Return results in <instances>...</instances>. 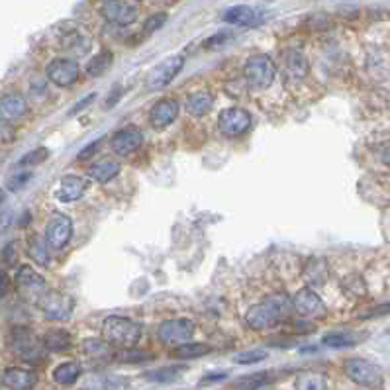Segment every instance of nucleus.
<instances>
[{
	"label": "nucleus",
	"mask_w": 390,
	"mask_h": 390,
	"mask_svg": "<svg viewBox=\"0 0 390 390\" xmlns=\"http://www.w3.org/2000/svg\"><path fill=\"white\" fill-rule=\"evenodd\" d=\"M94 98H96V94H88L85 101L77 102V104H75V106H73V108L69 110V116H75L77 112H81V110H85L86 106H88V104H93Z\"/></svg>",
	"instance_id": "nucleus-44"
},
{
	"label": "nucleus",
	"mask_w": 390,
	"mask_h": 390,
	"mask_svg": "<svg viewBox=\"0 0 390 390\" xmlns=\"http://www.w3.org/2000/svg\"><path fill=\"white\" fill-rule=\"evenodd\" d=\"M179 116V102L173 98H163L153 104V108L149 110V122L155 130H163L167 125H171Z\"/></svg>",
	"instance_id": "nucleus-17"
},
{
	"label": "nucleus",
	"mask_w": 390,
	"mask_h": 390,
	"mask_svg": "<svg viewBox=\"0 0 390 390\" xmlns=\"http://www.w3.org/2000/svg\"><path fill=\"white\" fill-rule=\"evenodd\" d=\"M16 290L18 294L30 302V304H38V300L41 298V294L47 290L46 279L39 273H36L31 267L24 265L20 267V271L16 274Z\"/></svg>",
	"instance_id": "nucleus-7"
},
{
	"label": "nucleus",
	"mask_w": 390,
	"mask_h": 390,
	"mask_svg": "<svg viewBox=\"0 0 390 390\" xmlns=\"http://www.w3.org/2000/svg\"><path fill=\"white\" fill-rule=\"evenodd\" d=\"M329 274L328 261L324 257H310L306 261L304 271H302V279L310 287V289H320L326 284Z\"/></svg>",
	"instance_id": "nucleus-20"
},
{
	"label": "nucleus",
	"mask_w": 390,
	"mask_h": 390,
	"mask_svg": "<svg viewBox=\"0 0 390 390\" xmlns=\"http://www.w3.org/2000/svg\"><path fill=\"white\" fill-rule=\"evenodd\" d=\"M28 114V102L22 94H4L0 96V118L6 122H14Z\"/></svg>",
	"instance_id": "nucleus-21"
},
{
	"label": "nucleus",
	"mask_w": 390,
	"mask_h": 390,
	"mask_svg": "<svg viewBox=\"0 0 390 390\" xmlns=\"http://www.w3.org/2000/svg\"><path fill=\"white\" fill-rule=\"evenodd\" d=\"M8 222H10V214H4V216L0 218V232H4V230H6Z\"/></svg>",
	"instance_id": "nucleus-47"
},
{
	"label": "nucleus",
	"mask_w": 390,
	"mask_h": 390,
	"mask_svg": "<svg viewBox=\"0 0 390 390\" xmlns=\"http://www.w3.org/2000/svg\"><path fill=\"white\" fill-rule=\"evenodd\" d=\"M222 20L234 26H243V28H251V26H259L263 22V12L259 8L247 6V4H237V6L227 8L222 14Z\"/></svg>",
	"instance_id": "nucleus-16"
},
{
	"label": "nucleus",
	"mask_w": 390,
	"mask_h": 390,
	"mask_svg": "<svg viewBox=\"0 0 390 390\" xmlns=\"http://www.w3.org/2000/svg\"><path fill=\"white\" fill-rule=\"evenodd\" d=\"M297 390H328V379L316 371H306L298 375Z\"/></svg>",
	"instance_id": "nucleus-29"
},
{
	"label": "nucleus",
	"mask_w": 390,
	"mask_h": 390,
	"mask_svg": "<svg viewBox=\"0 0 390 390\" xmlns=\"http://www.w3.org/2000/svg\"><path fill=\"white\" fill-rule=\"evenodd\" d=\"M267 383H271V373H255V375L242 376L235 383V390H259Z\"/></svg>",
	"instance_id": "nucleus-33"
},
{
	"label": "nucleus",
	"mask_w": 390,
	"mask_h": 390,
	"mask_svg": "<svg viewBox=\"0 0 390 390\" xmlns=\"http://www.w3.org/2000/svg\"><path fill=\"white\" fill-rule=\"evenodd\" d=\"M86 187H88V180L85 177H78V175H67L59 180V185L55 188V198L63 204H69L78 200L81 196L85 195Z\"/></svg>",
	"instance_id": "nucleus-15"
},
{
	"label": "nucleus",
	"mask_w": 390,
	"mask_h": 390,
	"mask_svg": "<svg viewBox=\"0 0 390 390\" xmlns=\"http://www.w3.org/2000/svg\"><path fill=\"white\" fill-rule=\"evenodd\" d=\"M345 375L349 376L353 383L367 389H379L383 383V369L373 361L361 359V357L345 361Z\"/></svg>",
	"instance_id": "nucleus-4"
},
{
	"label": "nucleus",
	"mask_w": 390,
	"mask_h": 390,
	"mask_svg": "<svg viewBox=\"0 0 390 390\" xmlns=\"http://www.w3.org/2000/svg\"><path fill=\"white\" fill-rule=\"evenodd\" d=\"M167 12H157V14L149 16L148 20L143 22V34L145 36H151V34H155L159 28H163L165 22H167Z\"/></svg>",
	"instance_id": "nucleus-36"
},
{
	"label": "nucleus",
	"mask_w": 390,
	"mask_h": 390,
	"mask_svg": "<svg viewBox=\"0 0 390 390\" xmlns=\"http://www.w3.org/2000/svg\"><path fill=\"white\" fill-rule=\"evenodd\" d=\"M284 67L289 71L290 77L294 78H304L308 75V61H306V57L297 49H290L284 53Z\"/></svg>",
	"instance_id": "nucleus-25"
},
{
	"label": "nucleus",
	"mask_w": 390,
	"mask_h": 390,
	"mask_svg": "<svg viewBox=\"0 0 390 390\" xmlns=\"http://www.w3.org/2000/svg\"><path fill=\"white\" fill-rule=\"evenodd\" d=\"M47 78L55 83L57 86H71L77 83L78 75H81V67L75 59L69 57H57L47 65Z\"/></svg>",
	"instance_id": "nucleus-12"
},
{
	"label": "nucleus",
	"mask_w": 390,
	"mask_h": 390,
	"mask_svg": "<svg viewBox=\"0 0 390 390\" xmlns=\"http://www.w3.org/2000/svg\"><path fill=\"white\" fill-rule=\"evenodd\" d=\"M28 255L41 267H47L49 261H51V257H49V245L38 234H34L28 240Z\"/></svg>",
	"instance_id": "nucleus-28"
},
{
	"label": "nucleus",
	"mask_w": 390,
	"mask_h": 390,
	"mask_svg": "<svg viewBox=\"0 0 390 390\" xmlns=\"http://www.w3.org/2000/svg\"><path fill=\"white\" fill-rule=\"evenodd\" d=\"M185 67V57L183 55H171L163 61L159 63L157 67L149 71L148 78H145V86L148 91H159V88H165V86L171 83L173 78L179 75L180 71Z\"/></svg>",
	"instance_id": "nucleus-8"
},
{
	"label": "nucleus",
	"mask_w": 390,
	"mask_h": 390,
	"mask_svg": "<svg viewBox=\"0 0 390 390\" xmlns=\"http://www.w3.org/2000/svg\"><path fill=\"white\" fill-rule=\"evenodd\" d=\"M220 132L226 133L230 138L242 135L251 128V114L243 108H226L218 118Z\"/></svg>",
	"instance_id": "nucleus-14"
},
{
	"label": "nucleus",
	"mask_w": 390,
	"mask_h": 390,
	"mask_svg": "<svg viewBox=\"0 0 390 390\" xmlns=\"http://www.w3.org/2000/svg\"><path fill=\"white\" fill-rule=\"evenodd\" d=\"M2 384L8 390H31L38 384V375L30 369L10 367L2 373Z\"/></svg>",
	"instance_id": "nucleus-19"
},
{
	"label": "nucleus",
	"mask_w": 390,
	"mask_h": 390,
	"mask_svg": "<svg viewBox=\"0 0 390 390\" xmlns=\"http://www.w3.org/2000/svg\"><path fill=\"white\" fill-rule=\"evenodd\" d=\"M102 337L108 345L132 349L141 339V326L125 316H108L102 322Z\"/></svg>",
	"instance_id": "nucleus-2"
},
{
	"label": "nucleus",
	"mask_w": 390,
	"mask_h": 390,
	"mask_svg": "<svg viewBox=\"0 0 390 390\" xmlns=\"http://www.w3.org/2000/svg\"><path fill=\"white\" fill-rule=\"evenodd\" d=\"M10 345H12L16 355L22 361H28V363H38V361L46 357V347L41 344V339L34 336V332H30V329H14Z\"/></svg>",
	"instance_id": "nucleus-6"
},
{
	"label": "nucleus",
	"mask_w": 390,
	"mask_h": 390,
	"mask_svg": "<svg viewBox=\"0 0 390 390\" xmlns=\"http://www.w3.org/2000/svg\"><path fill=\"white\" fill-rule=\"evenodd\" d=\"M292 302L287 294H273L263 302L251 306L245 312V322L251 329H271L290 318Z\"/></svg>",
	"instance_id": "nucleus-1"
},
{
	"label": "nucleus",
	"mask_w": 390,
	"mask_h": 390,
	"mask_svg": "<svg viewBox=\"0 0 390 390\" xmlns=\"http://www.w3.org/2000/svg\"><path fill=\"white\" fill-rule=\"evenodd\" d=\"M8 290H10V279L4 271H0V298L6 297Z\"/></svg>",
	"instance_id": "nucleus-45"
},
{
	"label": "nucleus",
	"mask_w": 390,
	"mask_h": 390,
	"mask_svg": "<svg viewBox=\"0 0 390 390\" xmlns=\"http://www.w3.org/2000/svg\"><path fill=\"white\" fill-rule=\"evenodd\" d=\"M183 371L185 367H161V369H153V371H148V373H143V379L145 381H151V383H173V381H177L180 375H183Z\"/></svg>",
	"instance_id": "nucleus-31"
},
{
	"label": "nucleus",
	"mask_w": 390,
	"mask_h": 390,
	"mask_svg": "<svg viewBox=\"0 0 390 390\" xmlns=\"http://www.w3.org/2000/svg\"><path fill=\"white\" fill-rule=\"evenodd\" d=\"M230 38H232V34H230V31H222V34H216V36H212L208 41H204V47H206V49H214V47L224 46V43H226Z\"/></svg>",
	"instance_id": "nucleus-41"
},
{
	"label": "nucleus",
	"mask_w": 390,
	"mask_h": 390,
	"mask_svg": "<svg viewBox=\"0 0 390 390\" xmlns=\"http://www.w3.org/2000/svg\"><path fill=\"white\" fill-rule=\"evenodd\" d=\"M4 200H6V193H4V190L0 188V204L4 202Z\"/></svg>",
	"instance_id": "nucleus-48"
},
{
	"label": "nucleus",
	"mask_w": 390,
	"mask_h": 390,
	"mask_svg": "<svg viewBox=\"0 0 390 390\" xmlns=\"http://www.w3.org/2000/svg\"><path fill=\"white\" fill-rule=\"evenodd\" d=\"M16 140L14 125L0 118V148H8Z\"/></svg>",
	"instance_id": "nucleus-40"
},
{
	"label": "nucleus",
	"mask_w": 390,
	"mask_h": 390,
	"mask_svg": "<svg viewBox=\"0 0 390 390\" xmlns=\"http://www.w3.org/2000/svg\"><path fill=\"white\" fill-rule=\"evenodd\" d=\"M31 179L30 173H22V175H16L14 179H10V183H8V187L12 188V190H16V188H22L28 180Z\"/></svg>",
	"instance_id": "nucleus-43"
},
{
	"label": "nucleus",
	"mask_w": 390,
	"mask_h": 390,
	"mask_svg": "<svg viewBox=\"0 0 390 390\" xmlns=\"http://www.w3.org/2000/svg\"><path fill=\"white\" fill-rule=\"evenodd\" d=\"M214 106V94L206 93V91H198V93L190 94L187 98V110L188 114H193L195 118L206 116Z\"/></svg>",
	"instance_id": "nucleus-23"
},
{
	"label": "nucleus",
	"mask_w": 390,
	"mask_h": 390,
	"mask_svg": "<svg viewBox=\"0 0 390 390\" xmlns=\"http://www.w3.org/2000/svg\"><path fill=\"white\" fill-rule=\"evenodd\" d=\"M41 344L46 347V351H67L73 344V337L65 329H53V332H47Z\"/></svg>",
	"instance_id": "nucleus-24"
},
{
	"label": "nucleus",
	"mask_w": 390,
	"mask_h": 390,
	"mask_svg": "<svg viewBox=\"0 0 390 390\" xmlns=\"http://www.w3.org/2000/svg\"><path fill=\"white\" fill-rule=\"evenodd\" d=\"M195 334V324L188 320V318H175V320H165L159 329H157V336L163 342L165 345H177L188 344L190 337Z\"/></svg>",
	"instance_id": "nucleus-10"
},
{
	"label": "nucleus",
	"mask_w": 390,
	"mask_h": 390,
	"mask_svg": "<svg viewBox=\"0 0 390 390\" xmlns=\"http://www.w3.org/2000/svg\"><path fill=\"white\" fill-rule=\"evenodd\" d=\"M112 63H114V55H112V51L102 49L101 53H96L93 59L88 61V65H86V73H88L91 77H101V75H104V73L112 67Z\"/></svg>",
	"instance_id": "nucleus-30"
},
{
	"label": "nucleus",
	"mask_w": 390,
	"mask_h": 390,
	"mask_svg": "<svg viewBox=\"0 0 390 390\" xmlns=\"http://www.w3.org/2000/svg\"><path fill=\"white\" fill-rule=\"evenodd\" d=\"M141 145H143V133L138 128H124L112 138V149L118 155H132Z\"/></svg>",
	"instance_id": "nucleus-18"
},
{
	"label": "nucleus",
	"mask_w": 390,
	"mask_h": 390,
	"mask_svg": "<svg viewBox=\"0 0 390 390\" xmlns=\"http://www.w3.org/2000/svg\"><path fill=\"white\" fill-rule=\"evenodd\" d=\"M151 357H153L151 353L138 351V349H122V351L116 355V359L124 361V363H140V361H148L151 359Z\"/></svg>",
	"instance_id": "nucleus-38"
},
{
	"label": "nucleus",
	"mask_w": 390,
	"mask_h": 390,
	"mask_svg": "<svg viewBox=\"0 0 390 390\" xmlns=\"http://www.w3.org/2000/svg\"><path fill=\"white\" fill-rule=\"evenodd\" d=\"M98 148H101V140L91 141V143H88V145H86L83 151H78L77 159H78V161H86V159H91V157H93L94 153L98 151Z\"/></svg>",
	"instance_id": "nucleus-42"
},
{
	"label": "nucleus",
	"mask_w": 390,
	"mask_h": 390,
	"mask_svg": "<svg viewBox=\"0 0 390 390\" xmlns=\"http://www.w3.org/2000/svg\"><path fill=\"white\" fill-rule=\"evenodd\" d=\"M267 357H269V353L263 351V349H253V351L237 353L234 361L240 363V365H253V363H259V361H265Z\"/></svg>",
	"instance_id": "nucleus-35"
},
{
	"label": "nucleus",
	"mask_w": 390,
	"mask_h": 390,
	"mask_svg": "<svg viewBox=\"0 0 390 390\" xmlns=\"http://www.w3.org/2000/svg\"><path fill=\"white\" fill-rule=\"evenodd\" d=\"M101 16L114 26H132L140 16V8L128 0H104L101 4Z\"/></svg>",
	"instance_id": "nucleus-9"
},
{
	"label": "nucleus",
	"mask_w": 390,
	"mask_h": 390,
	"mask_svg": "<svg viewBox=\"0 0 390 390\" xmlns=\"http://www.w3.org/2000/svg\"><path fill=\"white\" fill-rule=\"evenodd\" d=\"M277 75V67L274 61L265 53H257L250 57L245 65H243V77L245 83L253 91H263L267 86H271Z\"/></svg>",
	"instance_id": "nucleus-3"
},
{
	"label": "nucleus",
	"mask_w": 390,
	"mask_h": 390,
	"mask_svg": "<svg viewBox=\"0 0 390 390\" xmlns=\"http://www.w3.org/2000/svg\"><path fill=\"white\" fill-rule=\"evenodd\" d=\"M78 376H81V365L75 363V361L61 363V365H57L53 371V381L57 384H63V386L75 384Z\"/></svg>",
	"instance_id": "nucleus-27"
},
{
	"label": "nucleus",
	"mask_w": 390,
	"mask_h": 390,
	"mask_svg": "<svg viewBox=\"0 0 390 390\" xmlns=\"http://www.w3.org/2000/svg\"><path fill=\"white\" fill-rule=\"evenodd\" d=\"M47 157H49V149L36 148V149H31L30 153H26V155L20 159V165H22V167H26V165H39V163H43Z\"/></svg>",
	"instance_id": "nucleus-37"
},
{
	"label": "nucleus",
	"mask_w": 390,
	"mask_h": 390,
	"mask_svg": "<svg viewBox=\"0 0 390 390\" xmlns=\"http://www.w3.org/2000/svg\"><path fill=\"white\" fill-rule=\"evenodd\" d=\"M226 373H214V375H206L202 379L204 383H214V381H222V379H226Z\"/></svg>",
	"instance_id": "nucleus-46"
},
{
	"label": "nucleus",
	"mask_w": 390,
	"mask_h": 390,
	"mask_svg": "<svg viewBox=\"0 0 390 390\" xmlns=\"http://www.w3.org/2000/svg\"><path fill=\"white\" fill-rule=\"evenodd\" d=\"M73 235V222L65 214H55L46 227V243L51 250H63Z\"/></svg>",
	"instance_id": "nucleus-13"
},
{
	"label": "nucleus",
	"mask_w": 390,
	"mask_h": 390,
	"mask_svg": "<svg viewBox=\"0 0 390 390\" xmlns=\"http://www.w3.org/2000/svg\"><path fill=\"white\" fill-rule=\"evenodd\" d=\"M63 46L71 49L73 53L77 55H85L88 49H91V39L86 38L85 34H81V31H75V34H71L67 38L63 39Z\"/></svg>",
	"instance_id": "nucleus-34"
},
{
	"label": "nucleus",
	"mask_w": 390,
	"mask_h": 390,
	"mask_svg": "<svg viewBox=\"0 0 390 390\" xmlns=\"http://www.w3.org/2000/svg\"><path fill=\"white\" fill-rule=\"evenodd\" d=\"M324 345L332 347V349H345V347H353L361 342V336L353 334V332H329L324 336Z\"/></svg>",
	"instance_id": "nucleus-26"
},
{
	"label": "nucleus",
	"mask_w": 390,
	"mask_h": 390,
	"mask_svg": "<svg viewBox=\"0 0 390 390\" xmlns=\"http://www.w3.org/2000/svg\"><path fill=\"white\" fill-rule=\"evenodd\" d=\"M118 173H120V163L118 161H110V159L96 161V163H93L86 169L88 179L94 180V183H101V185L118 177Z\"/></svg>",
	"instance_id": "nucleus-22"
},
{
	"label": "nucleus",
	"mask_w": 390,
	"mask_h": 390,
	"mask_svg": "<svg viewBox=\"0 0 390 390\" xmlns=\"http://www.w3.org/2000/svg\"><path fill=\"white\" fill-rule=\"evenodd\" d=\"M208 353H210V345L188 342V344L177 345L175 351H173V357H177V359H198V357L208 355Z\"/></svg>",
	"instance_id": "nucleus-32"
},
{
	"label": "nucleus",
	"mask_w": 390,
	"mask_h": 390,
	"mask_svg": "<svg viewBox=\"0 0 390 390\" xmlns=\"http://www.w3.org/2000/svg\"><path fill=\"white\" fill-rule=\"evenodd\" d=\"M292 310H297L300 316L312 318V320H324L328 316V308L322 302V298L312 289L298 290L292 297Z\"/></svg>",
	"instance_id": "nucleus-11"
},
{
	"label": "nucleus",
	"mask_w": 390,
	"mask_h": 390,
	"mask_svg": "<svg viewBox=\"0 0 390 390\" xmlns=\"http://www.w3.org/2000/svg\"><path fill=\"white\" fill-rule=\"evenodd\" d=\"M0 390H8V389H2V386H0Z\"/></svg>",
	"instance_id": "nucleus-49"
},
{
	"label": "nucleus",
	"mask_w": 390,
	"mask_h": 390,
	"mask_svg": "<svg viewBox=\"0 0 390 390\" xmlns=\"http://www.w3.org/2000/svg\"><path fill=\"white\" fill-rule=\"evenodd\" d=\"M47 320H69L75 310V302L69 294L59 290H46L36 304Z\"/></svg>",
	"instance_id": "nucleus-5"
},
{
	"label": "nucleus",
	"mask_w": 390,
	"mask_h": 390,
	"mask_svg": "<svg viewBox=\"0 0 390 390\" xmlns=\"http://www.w3.org/2000/svg\"><path fill=\"white\" fill-rule=\"evenodd\" d=\"M110 345L104 339H85L83 342V349L86 355H104L108 351Z\"/></svg>",
	"instance_id": "nucleus-39"
}]
</instances>
